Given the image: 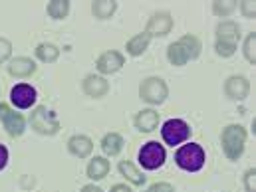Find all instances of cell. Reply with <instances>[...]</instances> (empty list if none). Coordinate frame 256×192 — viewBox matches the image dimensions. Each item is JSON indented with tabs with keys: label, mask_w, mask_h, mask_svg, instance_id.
Wrapping results in <instances>:
<instances>
[{
	"label": "cell",
	"mask_w": 256,
	"mask_h": 192,
	"mask_svg": "<svg viewBox=\"0 0 256 192\" xmlns=\"http://www.w3.org/2000/svg\"><path fill=\"white\" fill-rule=\"evenodd\" d=\"M8 165V149L4 145H0V171Z\"/></svg>",
	"instance_id": "cell-31"
},
{
	"label": "cell",
	"mask_w": 256,
	"mask_h": 192,
	"mask_svg": "<svg viewBox=\"0 0 256 192\" xmlns=\"http://www.w3.org/2000/svg\"><path fill=\"white\" fill-rule=\"evenodd\" d=\"M118 10V2L114 0H96L92 4V14L98 18V20H108L116 14Z\"/></svg>",
	"instance_id": "cell-22"
},
{
	"label": "cell",
	"mask_w": 256,
	"mask_h": 192,
	"mask_svg": "<svg viewBox=\"0 0 256 192\" xmlns=\"http://www.w3.org/2000/svg\"><path fill=\"white\" fill-rule=\"evenodd\" d=\"M0 123L10 137H20L26 131V121L8 103H0Z\"/></svg>",
	"instance_id": "cell-9"
},
{
	"label": "cell",
	"mask_w": 256,
	"mask_h": 192,
	"mask_svg": "<svg viewBox=\"0 0 256 192\" xmlns=\"http://www.w3.org/2000/svg\"><path fill=\"white\" fill-rule=\"evenodd\" d=\"M149 42H151V38H149L145 32H141V34H135L131 40H128V44H126V50H128L129 56L137 58V56L145 54V50L149 48Z\"/></svg>",
	"instance_id": "cell-21"
},
{
	"label": "cell",
	"mask_w": 256,
	"mask_h": 192,
	"mask_svg": "<svg viewBox=\"0 0 256 192\" xmlns=\"http://www.w3.org/2000/svg\"><path fill=\"white\" fill-rule=\"evenodd\" d=\"M34 56H36L40 62H44V64H54V62L60 58V50H58V46L44 42V44H38V46H36Z\"/></svg>",
	"instance_id": "cell-23"
},
{
	"label": "cell",
	"mask_w": 256,
	"mask_h": 192,
	"mask_svg": "<svg viewBox=\"0 0 256 192\" xmlns=\"http://www.w3.org/2000/svg\"><path fill=\"white\" fill-rule=\"evenodd\" d=\"M118 171H120V175H122L124 179H128V183L135 185V187H143L145 181H147V177H145L131 161H122V163L118 165Z\"/></svg>",
	"instance_id": "cell-18"
},
{
	"label": "cell",
	"mask_w": 256,
	"mask_h": 192,
	"mask_svg": "<svg viewBox=\"0 0 256 192\" xmlns=\"http://www.w3.org/2000/svg\"><path fill=\"white\" fill-rule=\"evenodd\" d=\"M86 173H88V179H92V181H102V179H106L108 173H110V161H108L106 157H96V159L90 161Z\"/></svg>",
	"instance_id": "cell-20"
},
{
	"label": "cell",
	"mask_w": 256,
	"mask_h": 192,
	"mask_svg": "<svg viewBox=\"0 0 256 192\" xmlns=\"http://www.w3.org/2000/svg\"><path fill=\"white\" fill-rule=\"evenodd\" d=\"M200 50H202L200 40L196 36H192V34H185L177 42L169 44V48H167V60H169L171 65L181 67V65H185L187 62H191V60H196L200 56Z\"/></svg>",
	"instance_id": "cell-1"
},
{
	"label": "cell",
	"mask_w": 256,
	"mask_h": 192,
	"mask_svg": "<svg viewBox=\"0 0 256 192\" xmlns=\"http://www.w3.org/2000/svg\"><path fill=\"white\" fill-rule=\"evenodd\" d=\"M135 127L141 133H151L159 127V113L155 109H141L137 115H135Z\"/></svg>",
	"instance_id": "cell-16"
},
{
	"label": "cell",
	"mask_w": 256,
	"mask_h": 192,
	"mask_svg": "<svg viewBox=\"0 0 256 192\" xmlns=\"http://www.w3.org/2000/svg\"><path fill=\"white\" fill-rule=\"evenodd\" d=\"M82 192H104L100 187H96V185H86L84 189H82Z\"/></svg>",
	"instance_id": "cell-33"
},
{
	"label": "cell",
	"mask_w": 256,
	"mask_h": 192,
	"mask_svg": "<svg viewBox=\"0 0 256 192\" xmlns=\"http://www.w3.org/2000/svg\"><path fill=\"white\" fill-rule=\"evenodd\" d=\"M224 95L232 101H244L250 93V81L244 75H230L224 81Z\"/></svg>",
	"instance_id": "cell-11"
},
{
	"label": "cell",
	"mask_w": 256,
	"mask_h": 192,
	"mask_svg": "<svg viewBox=\"0 0 256 192\" xmlns=\"http://www.w3.org/2000/svg\"><path fill=\"white\" fill-rule=\"evenodd\" d=\"M165 159H167V153H165V147L159 145L157 141H149L145 143L141 149H139V155H137V161L139 165L145 169V171H157L165 165Z\"/></svg>",
	"instance_id": "cell-7"
},
{
	"label": "cell",
	"mask_w": 256,
	"mask_h": 192,
	"mask_svg": "<svg viewBox=\"0 0 256 192\" xmlns=\"http://www.w3.org/2000/svg\"><path fill=\"white\" fill-rule=\"evenodd\" d=\"M169 95V87L161 77H147L139 83V97L149 105H161Z\"/></svg>",
	"instance_id": "cell-5"
},
{
	"label": "cell",
	"mask_w": 256,
	"mask_h": 192,
	"mask_svg": "<svg viewBox=\"0 0 256 192\" xmlns=\"http://www.w3.org/2000/svg\"><path fill=\"white\" fill-rule=\"evenodd\" d=\"M244 189L246 192H256V169H248L244 173Z\"/></svg>",
	"instance_id": "cell-28"
},
{
	"label": "cell",
	"mask_w": 256,
	"mask_h": 192,
	"mask_svg": "<svg viewBox=\"0 0 256 192\" xmlns=\"http://www.w3.org/2000/svg\"><path fill=\"white\" fill-rule=\"evenodd\" d=\"M124 145H126L124 137H122L120 133H114V131L108 133V135H104V139H102V151H104L108 157L120 155L122 149H124Z\"/></svg>",
	"instance_id": "cell-19"
},
{
	"label": "cell",
	"mask_w": 256,
	"mask_h": 192,
	"mask_svg": "<svg viewBox=\"0 0 256 192\" xmlns=\"http://www.w3.org/2000/svg\"><path fill=\"white\" fill-rule=\"evenodd\" d=\"M124 65H126V58H124V54H120V52H116V50H108V52H104V54L96 60V67H98V71H100V73H104V75L116 73V71H120Z\"/></svg>",
	"instance_id": "cell-13"
},
{
	"label": "cell",
	"mask_w": 256,
	"mask_h": 192,
	"mask_svg": "<svg viewBox=\"0 0 256 192\" xmlns=\"http://www.w3.org/2000/svg\"><path fill=\"white\" fill-rule=\"evenodd\" d=\"M171 30H173V16H171L167 10L155 12V14L149 18L147 26H145V34H147L149 38H163V36H167Z\"/></svg>",
	"instance_id": "cell-10"
},
{
	"label": "cell",
	"mask_w": 256,
	"mask_h": 192,
	"mask_svg": "<svg viewBox=\"0 0 256 192\" xmlns=\"http://www.w3.org/2000/svg\"><path fill=\"white\" fill-rule=\"evenodd\" d=\"M46 12L54 20H64L66 16L70 14V2L68 0H52V2H48Z\"/></svg>",
	"instance_id": "cell-24"
},
{
	"label": "cell",
	"mask_w": 256,
	"mask_h": 192,
	"mask_svg": "<svg viewBox=\"0 0 256 192\" xmlns=\"http://www.w3.org/2000/svg\"><path fill=\"white\" fill-rule=\"evenodd\" d=\"M36 99H38V93L28 83H18L10 89V101L18 109H30L36 103Z\"/></svg>",
	"instance_id": "cell-12"
},
{
	"label": "cell",
	"mask_w": 256,
	"mask_h": 192,
	"mask_svg": "<svg viewBox=\"0 0 256 192\" xmlns=\"http://www.w3.org/2000/svg\"><path fill=\"white\" fill-rule=\"evenodd\" d=\"M240 40V26L232 20H224L216 26V42L214 50L220 58H230L236 52V44Z\"/></svg>",
	"instance_id": "cell-2"
},
{
	"label": "cell",
	"mask_w": 256,
	"mask_h": 192,
	"mask_svg": "<svg viewBox=\"0 0 256 192\" xmlns=\"http://www.w3.org/2000/svg\"><path fill=\"white\" fill-rule=\"evenodd\" d=\"M161 137L169 147H177L191 137V127L183 119H169L161 127Z\"/></svg>",
	"instance_id": "cell-8"
},
{
	"label": "cell",
	"mask_w": 256,
	"mask_h": 192,
	"mask_svg": "<svg viewBox=\"0 0 256 192\" xmlns=\"http://www.w3.org/2000/svg\"><path fill=\"white\" fill-rule=\"evenodd\" d=\"M240 10H242V14L246 16V18H254L256 16V4L252 0H244V2H240Z\"/></svg>",
	"instance_id": "cell-29"
},
{
	"label": "cell",
	"mask_w": 256,
	"mask_h": 192,
	"mask_svg": "<svg viewBox=\"0 0 256 192\" xmlns=\"http://www.w3.org/2000/svg\"><path fill=\"white\" fill-rule=\"evenodd\" d=\"M34 71H36L34 60H32V58H26V56L14 58V60L8 64V73H10L12 77H30Z\"/></svg>",
	"instance_id": "cell-17"
},
{
	"label": "cell",
	"mask_w": 256,
	"mask_h": 192,
	"mask_svg": "<svg viewBox=\"0 0 256 192\" xmlns=\"http://www.w3.org/2000/svg\"><path fill=\"white\" fill-rule=\"evenodd\" d=\"M10 56H12V44H10V40L0 38V64L8 62Z\"/></svg>",
	"instance_id": "cell-27"
},
{
	"label": "cell",
	"mask_w": 256,
	"mask_h": 192,
	"mask_svg": "<svg viewBox=\"0 0 256 192\" xmlns=\"http://www.w3.org/2000/svg\"><path fill=\"white\" fill-rule=\"evenodd\" d=\"M222 153L228 161H238L246 147V129L242 125H228L222 129L220 135Z\"/></svg>",
	"instance_id": "cell-3"
},
{
	"label": "cell",
	"mask_w": 256,
	"mask_h": 192,
	"mask_svg": "<svg viewBox=\"0 0 256 192\" xmlns=\"http://www.w3.org/2000/svg\"><path fill=\"white\" fill-rule=\"evenodd\" d=\"M242 54H244L246 62L256 64V34H248L246 36L244 46H242Z\"/></svg>",
	"instance_id": "cell-26"
},
{
	"label": "cell",
	"mask_w": 256,
	"mask_h": 192,
	"mask_svg": "<svg viewBox=\"0 0 256 192\" xmlns=\"http://www.w3.org/2000/svg\"><path fill=\"white\" fill-rule=\"evenodd\" d=\"M112 192H131V189H129L128 185H114Z\"/></svg>",
	"instance_id": "cell-32"
},
{
	"label": "cell",
	"mask_w": 256,
	"mask_h": 192,
	"mask_svg": "<svg viewBox=\"0 0 256 192\" xmlns=\"http://www.w3.org/2000/svg\"><path fill=\"white\" fill-rule=\"evenodd\" d=\"M236 6L238 4L234 0H216V2H212V12L220 18H226L236 10Z\"/></svg>",
	"instance_id": "cell-25"
},
{
	"label": "cell",
	"mask_w": 256,
	"mask_h": 192,
	"mask_svg": "<svg viewBox=\"0 0 256 192\" xmlns=\"http://www.w3.org/2000/svg\"><path fill=\"white\" fill-rule=\"evenodd\" d=\"M68 151L78 159H88L94 151V141L88 135H74L68 139Z\"/></svg>",
	"instance_id": "cell-15"
},
{
	"label": "cell",
	"mask_w": 256,
	"mask_h": 192,
	"mask_svg": "<svg viewBox=\"0 0 256 192\" xmlns=\"http://www.w3.org/2000/svg\"><path fill=\"white\" fill-rule=\"evenodd\" d=\"M147 192H175V189H173V185H169V183H155V185L149 187Z\"/></svg>",
	"instance_id": "cell-30"
},
{
	"label": "cell",
	"mask_w": 256,
	"mask_h": 192,
	"mask_svg": "<svg viewBox=\"0 0 256 192\" xmlns=\"http://www.w3.org/2000/svg\"><path fill=\"white\" fill-rule=\"evenodd\" d=\"M30 125L32 129L36 131V133H40V135H56L58 131H60V121H58V117H56V113L54 111H50L46 105H38L32 113H30Z\"/></svg>",
	"instance_id": "cell-6"
},
{
	"label": "cell",
	"mask_w": 256,
	"mask_h": 192,
	"mask_svg": "<svg viewBox=\"0 0 256 192\" xmlns=\"http://www.w3.org/2000/svg\"><path fill=\"white\" fill-rule=\"evenodd\" d=\"M204 161H206V155H204V151H202V147L198 143L181 145L177 149V153H175L177 167L187 171V173H198L204 167Z\"/></svg>",
	"instance_id": "cell-4"
},
{
	"label": "cell",
	"mask_w": 256,
	"mask_h": 192,
	"mask_svg": "<svg viewBox=\"0 0 256 192\" xmlns=\"http://www.w3.org/2000/svg\"><path fill=\"white\" fill-rule=\"evenodd\" d=\"M82 91L88 95V97H94V99H100L104 95H108L110 91V81L102 75H96V73H90L84 77L82 81Z\"/></svg>",
	"instance_id": "cell-14"
}]
</instances>
